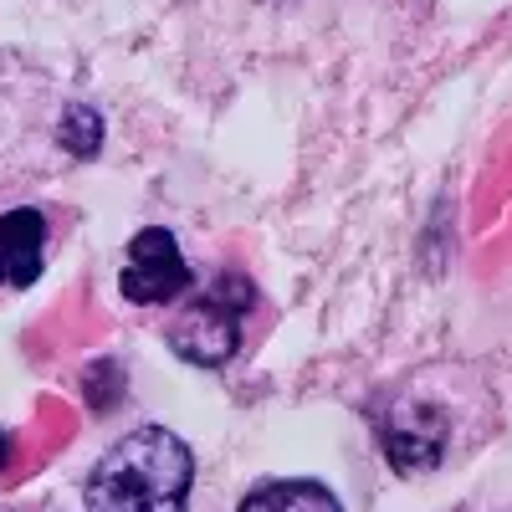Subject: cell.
I'll return each instance as SVG.
<instances>
[{
    "instance_id": "obj_1",
    "label": "cell",
    "mask_w": 512,
    "mask_h": 512,
    "mask_svg": "<svg viewBox=\"0 0 512 512\" xmlns=\"http://www.w3.org/2000/svg\"><path fill=\"white\" fill-rule=\"evenodd\" d=\"M195 456L169 425H134L88 477V512H185Z\"/></svg>"
},
{
    "instance_id": "obj_6",
    "label": "cell",
    "mask_w": 512,
    "mask_h": 512,
    "mask_svg": "<svg viewBox=\"0 0 512 512\" xmlns=\"http://www.w3.org/2000/svg\"><path fill=\"white\" fill-rule=\"evenodd\" d=\"M236 512H344L323 482H262L251 487Z\"/></svg>"
},
{
    "instance_id": "obj_7",
    "label": "cell",
    "mask_w": 512,
    "mask_h": 512,
    "mask_svg": "<svg viewBox=\"0 0 512 512\" xmlns=\"http://www.w3.org/2000/svg\"><path fill=\"white\" fill-rule=\"evenodd\" d=\"M62 149L72 154V159H93L98 149H103V118L88 108V103H72L67 113H62Z\"/></svg>"
},
{
    "instance_id": "obj_2",
    "label": "cell",
    "mask_w": 512,
    "mask_h": 512,
    "mask_svg": "<svg viewBox=\"0 0 512 512\" xmlns=\"http://www.w3.org/2000/svg\"><path fill=\"white\" fill-rule=\"evenodd\" d=\"M256 308V287L236 272L216 277L205 292L185 297L180 303V318L169 323V349H175L185 364L195 369H221L236 349H241V328H246V313Z\"/></svg>"
},
{
    "instance_id": "obj_3",
    "label": "cell",
    "mask_w": 512,
    "mask_h": 512,
    "mask_svg": "<svg viewBox=\"0 0 512 512\" xmlns=\"http://www.w3.org/2000/svg\"><path fill=\"white\" fill-rule=\"evenodd\" d=\"M379 446L384 456L395 461L400 477H420V472H436L446 446H451V415L420 395H395L384 405V415L374 420Z\"/></svg>"
},
{
    "instance_id": "obj_4",
    "label": "cell",
    "mask_w": 512,
    "mask_h": 512,
    "mask_svg": "<svg viewBox=\"0 0 512 512\" xmlns=\"http://www.w3.org/2000/svg\"><path fill=\"white\" fill-rule=\"evenodd\" d=\"M195 287V272L185 262L180 241L164 226H144L134 241H128V267L118 277V292L139 308L154 303H185V292Z\"/></svg>"
},
{
    "instance_id": "obj_8",
    "label": "cell",
    "mask_w": 512,
    "mask_h": 512,
    "mask_svg": "<svg viewBox=\"0 0 512 512\" xmlns=\"http://www.w3.org/2000/svg\"><path fill=\"white\" fill-rule=\"evenodd\" d=\"M88 400H93V410H113L118 405V395H123V379H118V364H93L88 369Z\"/></svg>"
},
{
    "instance_id": "obj_9",
    "label": "cell",
    "mask_w": 512,
    "mask_h": 512,
    "mask_svg": "<svg viewBox=\"0 0 512 512\" xmlns=\"http://www.w3.org/2000/svg\"><path fill=\"white\" fill-rule=\"evenodd\" d=\"M11 451H16V441H11V431H0V466L11 461Z\"/></svg>"
},
{
    "instance_id": "obj_5",
    "label": "cell",
    "mask_w": 512,
    "mask_h": 512,
    "mask_svg": "<svg viewBox=\"0 0 512 512\" xmlns=\"http://www.w3.org/2000/svg\"><path fill=\"white\" fill-rule=\"evenodd\" d=\"M47 216L36 205H21V210H6L0 216V287H31L47 267Z\"/></svg>"
},
{
    "instance_id": "obj_10",
    "label": "cell",
    "mask_w": 512,
    "mask_h": 512,
    "mask_svg": "<svg viewBox=\"0 0 512 512\" xmlns=\"http://www.w3.org/2000/svg\"><path fill=\"white\" fill-rule=\"evenodd\" d=\"M507 512H512V507H507Z\"/></svg>"
}]
</instances>
